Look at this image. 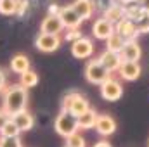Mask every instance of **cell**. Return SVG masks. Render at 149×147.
<instances>
[{
	"instance_id": "obj_26",
	"label": "cell",
	"mask_w": 149,
	"mask_h": 147,
	"mask_svg": "<svg viewBox=\"0 0 149 147\" xmlns=\"http://www.w3.org/2000/svg\"><path fill=\"white\" fill-rule=\"evenodd\" d=\"M0 14L2 16L16 14V0H0Z\"/></svg>"
},
{
	"instance_id": "obj_35",
	"label": "cell",
	"mask_w": 149,
	"mask_h": 147,
	"mask_svg": "<svg viewBox=\"0 0 149 147\" xmlns=\"http://www.w3.org/2000/svg\"><path fill=\"white\" fill-rule=\"evenodd\" d=\"M121 5H132V3H137V0H118Z\"/></svg>"
},
{
	"instance_id": "obj_25",
	"label": "cell",
	"mask_w": 149,
	"mask_h": 147,
	"mask_svg": "<svg viewBox=\"0 0 149 147\" xmlns=\"http://www.w3.org/2000/svg\"><path fill=\"white\" fill-rule=\"evenodd\" d=\"M66 147H87V140L80 132H74L73 135L66 137Z\"/></svg>"
},
{
	"instance_id": "obj_16",
	"label": "cell",
	"mask_w": 149,
	"mask_h": 147,
	"mask_svg": "<svg viewBox=\"0 0 149 147\" xmlns=\"http://www.w3.org/2000/svg\"><path fill=\"white\" fill-rule=\"evenodd\" d=\"M71 7H73L74 12L80 16L81 21L90 19V17L94 16V10H95V7H94V0H74L73 3H71Z\"/></svg>"
},
{
	"instance_id": "obj_9",
	"label": "cell",
	"mask_w": 149,
	"mask_h": 147,
	"mask_svg": "<svg viewBox=\"0 0 149 147\" xmlns=\"http://www.w3.org/2000/svg\"><path fill=\"white\" fill-rule=\"evenodd\" d=\"M142 73V68L137 61H121L120 68H118V74L121 80L125 81H135Z\"/></svg>"
},
{
	"instance_id": "obj_37",
	"label": "cell",
	"mask_w": 149,
	"mask_h": 147,
	"mask_svg": "<svg viewBox=\"0 0 149 147\" xmlns=\"http://www.w3.org/2000/svg\"><path fill=\"white\" fill-rule=\"evenodd\" d=\"M64 147H66V146H64Z\"/></svg>"
},
{
	"instance_id": "obj_3",
	"label": "cell",
	"mask_w": 149,
	"mask_h": 147,
	"mask_svg": "<svg viewBox=\"0 0 149 147\" xmlns=\"http://www.w3.org/2000/svg\"><path fill=\"white\" fill-rule=\"evenodd\" d=\"M54 130L57 135L61 137H70L74 132H78V123H76V116H73L68 111H61L54 121Z\"/></svg>"
},
{
	"instance_id": "obj_14",
	"label": "cell",
	"mask_w": 149,
	"mask_h": 147,
	"mask_svg": "<svg viewBox=\"0 0 149 147\" xmlns=\"http://www.w3.org/2000/svg\"><path fill=\"white\" fill-rule=\"evenodd\" d=\"M142 55V50H141V45L135 42V40H127L123 49L120 50V57L121 61H137L141 59Z\"/></svg>"
},
{
	"instance_id": "obj_15",
	"label": "cell",
	"mask_w": 149,
	"mask_h": 147,
	"mask_svg": "<svg viewBox=\"0 0 149 147\" xmlns=\"http://www.w3.org/2000/svg\"><path fill=\"white\" fill-rule=\"evenodd\" d=\"M97 59H99V62L106 68L108 73H114V71H118V68H120V64H121V57H120V54H118V52H111V50H104Z\"/></svg>"
},
{
	"instance_id": "obj_36",
	"label": "cell",
	"mask_w": 149,
	"mask_h": 147,
	"mask_svg": "<svg viewBox=\"0 0 149 147\" xmlns=\"http://www.w3.org/2000/svg\"><path fill=\"white\" fill-rule=\"evenodd\" d=\"M148 147H149V142H148Z\"/></svg>"
},
{
	"instance_id": "obj_24",
	"label": "cell",
	"mask_w": 149,
	"mask_h": 147,
	"mask_svg": "<svg viewBox=\"0 0 149 147\" xmlns=\"http://www.w3.org/2000/svg\"><path fill=\"white\" fill-rule=\"evenodd\" d=\"M144 14H146V12H144V9H142L139 3H137V5L132 3V5H127V7H125V17L130 19V21H134V23H137Z\"/></svg>"
},
{
	"instance_id": "obj_20",
	"label": "cell",
	"mask_w": 149,
	"mask_h": 147,
	"mask_svg": "<svg viewBox=\"0 0 149 147\" xmlns=\"http://www.w3.org/2000/svg\"><path fill=\"white\" fill-rule=\"evenodd\" d=\"M102 17H106L108 21H111L113 24H116L120 19L125 17V7L114 2V3H111V5L104 10V16H102Z\"/></svg>"
},
{
	"instance_id": "obj_18",
	"label": "cell",
	"mask_w": 149,
	"mask_h": 147,
	"mask_svg": "<svg viewBox=\"0 0 149 147\" xmlns=\"http://www.w3.org/2000/svg\"><path fill=\"white\" fill-rule=\"evenodd\" d=\"M30 66H31L30 57H28V55H24V54H16V55H12L10 64H9L10 71H12V73H16V74H21V73H24V71H28V69H30Z\"/></svg>"
},
{
	"instance_id": "obj_8",
	"label": "cell",
	"mask_w": 149,
	"mask_h": 147,
	"mask_svg": "<svg viewBox=\"0 0 149 147\" xmlns=\"http://www.w3.org/2000/svg\"><path fill=\"white\" fill-rule=\"evenodd\" d=\"M71 54L76 59H88L94 54V42L90 38L80 37L78 40L71 42Z\"/></svg>"
},
{
	"instance_id": "obj_29",
	"label": "cell",
	"mask_w": 149,
	"mask_h": 147,
	"mask_svg": "<svg viewBox=\"0 0 149 147\" xmlns=\"http://www.w3.org/2000/svg\"><path fill=\"white\" fill-rule=\"evenodd\" d=\"M80 37H83L81 31H80V28H68V31L64 33V40L66 42H74V40H78Z\"/></svg>"
},
{
	"instance_id": "obj_6",
	"label": "cell",
	"mask_w": 149,
	"mask_h": 147,
	"mask_svg": "<svg viewBox=\"0 0 149 147\" xmlns=\"http://www.w3.org/2000/svg\"><path fill=\"white\" fill-rule=\"evenodd\" d=\"M35 47L43 54L56 52L61 47V37L59 35H47V33H38L35 38Z\"/></svg>"
},
{
	"instance_id": "obj_5",
	"label": "cell",
	"mask_w": 149,
	"mask_h": 147,
	"mask_svg": "<svg viewBox=\"0 0 149 147\" xmlns=\"http://www.w3.org/2000/svg\"><path fill=\"white\" fill-rule=\"evenodd\" d=\"M99 87H101V97L108 102H116L123 95V85L118 80H114L113 76H109L106 81H102Z\"/></svg>"
},
{
	"instance_id": "obj_21",
	"label": "cell",
	"mask_w": 149,
	"mask_h": 147,
	"mask_svg": "<svg viewBox=\"0 0 149 147\" xmlns=\"http://www.w3.org/2000/svg\"><path fill=\"white\" fill-rule=\"evenodd\" d=\"M37 83H38V74L31 68L19 74V85H23L24 88H33V87H37Z\"/></svg>"
},
{
	"instance_id": "obj_22",
	"label": "cell",
	"mask_w": 149,
	"mask_h": 147,
	"mask_svg": "<svg viewBox=\"0 0 149 147\" xmlns=\"http://www.w3.org/2000/svg\"><path fill=\"white\" fill-rule=\"evenodd\" d=\"M19 133H21V130L17 128V125L14 123V119L7 118V121L0 128V137H19Z\"/></svg>"
},
{
	"instance_id": "obj_2",
	"label": "cell",
	"mask_w": 149,
	"mask_h": 147,
	"mask_svg": "<svg viewBox=\"0 0 149 147\" xmlns=\"http://www.w3.org/2000/svg\"><path fill=\"white\" fill-rule=\"evenodd\" d=\"M88 109H90V104H88V101L80 92L66 94L63 102H61V111H68L73 116H80V114H83L85 111H88Z\"/></svg>"
},
{
	"instance_id": "obj_4",
	"label": "cell",
	"mask_w": 149,
	"mask_h": 147,
	"mask_svg": "<svg viewBox=\"0 0 149 147\" xmlns=\"http://www.w3.org/2000/svg\"><path fill=\"white\" fill-rule=\"evenodd\" d=\"M111 76V73L106 71V68L99 62V59H90L85 66V78L92 85H101Z\"/></svg>"
},
{
	"instance_id": "obj_1",
	"label": "cell",
	"mask_w": 149,
	"mask_h": 147,
	"mask_svg": "<svg viewBox=\"0 0 149 147\" xmlns=\"http://www.w3.org/2000/svg\"><path fill=\"white\" fill-rule=\"evenodd\" d=\"M28 106V88H24L19 83L9 85L3 88V101H2V111L10 118L19 111H24Z\"/></svg>"
},
{
	"instance_id": "obj_32",
	"label": "cell",
	"mask_w": 149,
	"mask_h": 147,
	"mask_svg": "<svg viewBox=\"0 0 149 147\" xmlns=\"http://www.w3.org/2000/svg\"><path fill=\"white\" fill-rule=\"evenodd\" d=\"M137 3L144 9V12H149V0H137Z\"/></svg>"
},
{
	"instance_id": "obj_34",
	"label": "cell",
	"mask_w": 149,
	"mask_h": 147,
	"mask_svg": "<svg viewBox=\"0 0 149 147\" xmlns=\"http://www.w3.org/2000/svg\"><path fill=\"white\" fill-rule=\"evenodd\" d=\"M7 118H9V116H7V114H5V112H3V111L0 109V128H2V126H3V123H5V121H7Z\"/></svg>"
},
{
	"instance_id": "obj_10",
	"label": "cell",
	"mask_w": 149,
	"mask_h": 147,
	"mask_svg": "<svg viewBox=\"0 0 149 147\" xmlns=\"http://www.w3.org/2000/svg\"><path fill=\"white\" fill-rule=\"evenodd\" d=\"M113 33H114V24L111 21H108L106 17H99V19L94 21V24H92V35H94V38L106 42Z\"/></svg>"
},
{
	"instance_id": "obj_17",
	"label": "cell",
	"mask_w": 149,
	"mask_h": 147,
	"mask_svg": "<svg viewBox=\"0 0 149 147\" xmlns=\"http://www.w3.org/2000/svg\"><path fill=\"white\" fill-rule=\"evenodd\" d=\"M10 118L14 119V123L17 125V128H19L21 132H28V130H31L33 125H35V118H33V114L28 109L19 111V112H16V114L10 116Z\"/></svg>"
},
{
	"instance_id": "obj_12",
	"label": "cell",
	"mask_w": 149,
	"mask_h": 147,
	"mask_svg": "<svg viewBox=\"0 0 149 147\" xmlns=\"http://www.w3.org/2000/svg\"><path fill=\"white\" fill-rule=\"evenodd\" d=\"M114 33H118L120 37L125 38V40H135L137 35H139V31H137V24H135L134 21L127 19V17L120 19V21L114 24Z\"/></svg>"
},
{
	"instance_id": "obj_7",
	"label": "cell",
	"mask_w": 149,
	"mask_h": 147,
	"mask_svg": "<svg viewBox=\"0 0 149 147\" xmlns=\"http://www.w3.org/2000/svg\"><path fill=\"white\" fill-rule=\"evenodd\" d=\"M64 31V24L57 14H47L40 23V33L47 35H61Z\"/></svg>"
},
{
	"instance_id": "obj_23",
	"label": "cell",
	"mask_w": 149,
	"mask_h": 147,
	"mask_svg": "<svg viewBox=\"0 0 149 147\" xmlns=\"http://www.w3.org/2000/svg\"><path fill=\"white\" fill-rule=\"evenodd\" d=\"M125 38H121L118 33H113L111 37L106 40V50H111V52H118L120 54V50L123 49V45H125Z\"/></svg>"
},
{
	"instance_id": "obj_27",
	"label": "cell",
	"mask_w": 149,
	"mask_h": 147,
	"mask_svg": "<svg viewBox=\"0 0 149 147\" xmlns=\"http://www.w3.org/2000/svg\"><path fill=\"white\" fill-rule=\"evenodd\" d=\"M0 147H23L19 137H0Z\"/></svg>"
},
{
	"instance_id": "obj_30",
	"label": "cell",
	"mask_w": 149,
	"mask_h": 147,
	"mask_svg": "<svg viewBox=\"0 0 149 147\" xmlns=\"http://www.w3.org/2000/svg\"><path fill=\"white\" fill-rule=\"evenodd\" d=\"M28 9V0H16V14L23 16Z\"/></svg>"
},
{
	"instance_id": "obj_19",
	"label": "cell",
	"mask_w": 149,
	"mask_h": 147,
	"mask_svg": "<svg viewBox=\"0 0 149 147\" xmlns=\"http://www.w3.org/2000/svg\"><path fill=\"white\" fill-rule=\"evenodd\" d=\"M95 121H97V112L90 109L85 111L83 114L76 116V123H78V130H92L95 126Z\"/></svg>"
},
{
	"instance_id": "obj_11",
	"label": "cell",
	"mask_w": 149,
	"mask_h": 147,
	"mask_svg": "<svg viewBox=\"0 0 149 147\" xmlns=\"http://www.w3.org/2000/svg\"><path fill=\"white\" fill-rule=\"evenodd\" d=\"M94 130L101 137H109L116 132V121L109 114H97V121H95Z\"/></svg>"
},
{
	"instance_id": "obj_31",
	"label": "cell",
	"mask_w": 149,
	"mask_h": 147,
	"mask_svg": "<svg viewBox=\"0 0 149 147\" xmlns=\"http://www.w3.org/2000/svg\"><path fill=\"white\" fill-rule=\"evenodd\" d=\"M5 81H7V74H5V71L0 68V92H3V88H5Z\"/></svg>"
},
{
	"instance_id": "obj_28",
	"label": "cell",
	"mask_w": 149,
	"mask_h": 147,
	"mask_svg": "<svg viewBox=\"0 0 149 147\" xmlns=\"http://www.w3.org/2000/svg\"><path fill=\"white\" fill-rule=\"evenodd\" d=\"M135 24H137V31H139V35H141V33H149V12H146V14L135 23Z\"/></svg>"
},
{
	"instance_id": "obj_33",
	"label": "cell",
	"mask_w": 149,
	"mask_h": 147,
	"mask_svg": "<svg viewBox=\"0 0 149 147\" xmlns=\"http://www.w3.org/2000/svg\"><path fill=\"white\" fill-rule=\"evenodd\" d=\"M92 147H111V144L106 142V140H99V142H95Z\"/></svg>"
},
{
	"instance_id": "obj_13",
	"label": "cell",
	"mask_w": 149,
	"mask_h": 147,
	"mask_svg": "<svg viewBox=\"0 0 149 147\" xmlns=\"http://www.w3.org/2000/svg\"><path fill=\"white\" fill-rule=\"evenodd\" d=\"M57 16L61 17V21H63V24H64V30H68V28H80V24H81L80 16L73 10V7H71V5L61 7Z\"/></svg>"
}]
</instances>
